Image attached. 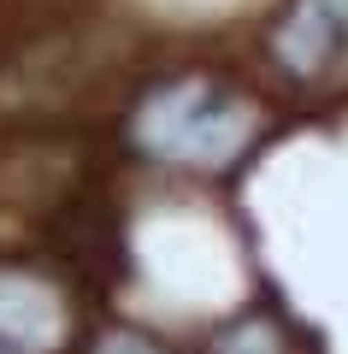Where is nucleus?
<instances>
[{
    "label": "nucleus",
    "mask_w": 348,
    "mask_h": 354,
    "mask_svg": "<svg viewBox=\"0 0 348 354\" xmlns=\"http://www.w3.org/2000/svg\"><path fill=\"white\" fill-rule=\"evenodd\" d=\"M136 136L148 153L177 165H224L237 160L254 136V113L212 83H172L160 88L136 118Z\"/></svg>",
    "instance_id": "1"
},
{
    "label": "nucleus",
    "mask_w": 348,
    "mask_h": 354,
    "mask_svg": "<svg viewBox=\"0 0 348 354\" xmlns=\"http://www.w3.org/2000/svg\"><path fill=\"white\" fill-rule=\"evenodd\" d=\"M277 59L295 77L348 71V0H295L277 24Z\"/></svg>",
    "instance_id": "2"
},
{
    "label": "nucleus",
    "mask_w": 348,
    "mask_h": 354,
    "mask_svg": "<svg viewBox=\"0 0 348 354\" xmlns=\"http://www.w3.org/2000/svg\"><path fill=\"white\" fill-rule=\"evenodd\" d=\"M59 307L42 283L30 278H0V342H18L24 354H42L59 342Z\"/></svg>",
    "instance_id": "3"
},
{
    "label": "nucleus",
    "mask_w": 348,
    "mask_h": 354,
    "mask_svg": "<svg viewBox=\"0 0 348 354\" xmlns=\"http://www.w3.org/2000/svg\"><path fill=\"white\" fill-rule=\"evenodd\" d=\"M100 354H154V348H148V342H136V337H118V342H107Z\"/></svg>",
    "instance_id": "4"
}]
</instances>
